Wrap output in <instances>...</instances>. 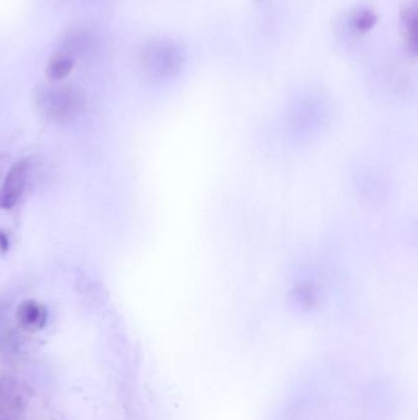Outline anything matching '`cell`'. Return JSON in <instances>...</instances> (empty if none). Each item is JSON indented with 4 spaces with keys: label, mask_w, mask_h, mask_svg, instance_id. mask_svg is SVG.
<instances>
[{
    "label": "cell",
    "mask_w": 418,
    "mask_h": 420,
    "mask_svg": "<svg viewBox=\"0 0 418 420\" xmlns=\"http://www.w3.org/2000/svg\"><path fill=\"white\" fill-rule=\"evenodd\" d=\"M29 178V161L19 160L8 171L5 180L0 188V208L12 209L23 196Z\"/></svg>",
    "instance_id": "3"
},
{
    "label": "cell",
    "mask_w": 418,
    "mask_h": 420,
    "mask_svg": "<svg viewBox=\"0 0 418 420\" xmlns=\"http://www.w3.org/2000/svg\"><path fill=\"white\" fill-rule=\"evenodd\" d=\"M378 16L369 8H360L352 12L349 16V29L356 35H366L377 25Z\"/></svg>",
    "instance_id": "7"
},
{
    "label": "cell",
    "mask_w": 418,
    "mask_h": 420,
    "mask_svg": "<svg viewBox=\"0 0 418 420\" xmlns=\"http://www.w3.org/2000/svg\"><path fill=\"white\" fill-rule=\"evenodd\" d=\"M184 60L183 48L172 38L160 37L144 42L138 49L136 62L144 73L156 80H164L180 71Z\"/></svg>",
    "instance_id": "1"
},
{
    "label": "cell",
    "mask_w": 418,
    "mask_h": 420,
    "mask_svg": "<svg viewBox=\"0 0 418 420\" xmlns=\"http://www.w3.org/2000/svg\"><path fill=\"white\" fill-rule=\"evenodd\" d=\"M74 65H75L74 57L69 53L58 49L51 54L47 60L45 74L49 82L57 84L63 82L70 75V73L74 69Z\"/></svg>",
    "instance_id": "4"
},
{
    "label": "cell",
    "mask_w": 418,
    "mask_h": 420,
    "mask_svg": "<svg viewBox=\"0 0 418 420\" xmlns=\"http://www.w3.org/2000/svg\"><path fill=\"white\" fill-rule=\"evenodd\" d=\"M46 311L41 305L32 300L23 301L16 311L19 325L26 329H38L46 322Z\"/></svg>",
    "instance_id": "5"
},
{
    "label": "cell",
    "mask_w": 418,
    "mask_h": 420,
    "mask_svg": "<svg viewBox=\"0 0 418 420\" xmlns=\"http://www.w3.org/2000/svg\"><path fill=\"white\" fill-rule=\"evenodd\" d=\"M35 105L47 119L68 123L80 115L85 106V96L74 85H41L34 93Z\"/></svg>",
    "instance_id": "2"
},
{
    "label": "cell",
    "mask_w": 418,
    "mask_h": 420,
    "mask_svg": "<svg viewBox=\"0 0 418 420\" xmlns=\"http://www.w3.org/2000/svg\"><path fill=\"white\" fill-rule=\"evenodd\" d=\"M402 32H404V40L406 41L407 48L416 49V6L415 4H408L402 12Z\"/></svg>",
    "instance_id": "8"
},
{
    "label": "cell",
    "mask_w": 418,
    "mask_h": 420,
    "mask_svg": "<svg viewBox=\"0 0 418 420\" xmlns=\"http://www.w3.org/2000/svg\"><path fill=\"white\" fill-rule=\"evenodd\" d=\"M91 45V36L82 30H73L63 37L60 48L62 51L69 53L73 57L75 54L86 52Z\"/></svg>",
    "instance_id": "6"
}]
</instances>
